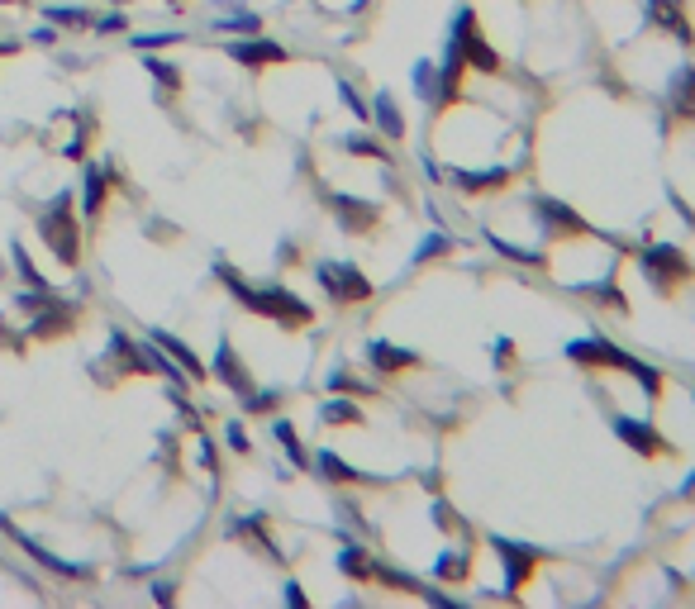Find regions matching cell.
Returning a JSON list of instances; mask_svg holds the SVG:
<instances>
[{
    "label": "cell",
    "mask_w": 695,
    "mask_h": 609,
    "mask_svg": "<svg viewBox=\"0 0 695 609\" xmlns=\"http://www.w3.org/2000/svg\"><path fill=\"white\" fill-rule=\"evenodd\" d=\"M277 405H281L277 391H248V395H243V410H248V414H271Z\"/></svg>",
    "instance_id": "31"
},
{
    "label": "cell",
    "mask_w": 695,
    "mask_h": 609,
    "mask_svg": "<svg viewBox=\"0 0 695 609\" xmlns=\"http://www.w3.org/2000/svg\"><path fill=\"white\" fill-rule=\"evenodd\" d=\"M462 191H491V186H510V167H491V172H453Z\"/></svg>",
    "instance_id": "18"
},
{
    "label": "cell",
    "mask_w": 695,
    "mask_h": 609,
    "mask_svg": "<svg viewBox=\"0 0 695 609\" xmlns=\"http://www.w3.org/2000/svg\"><path fill=\"white\" fill-rule=\"evenodd\" d=\"M367 362L376 367V371H405V367H414V352H405V348H391V343H367Z\"/></svg>",
    "instance_id": "14"
},
{
    "label": "cell",
    "mask_w": 695,
    "mask_h": 609,
    "mask_svg": "<svg viewBox=\"0 0 695 609\" xmlns=\"http://www.w3.org/2000/svg\"><path fill=\"white\" fill-rule=\"evenodd\" d=\"M271 438L286 448V457H291V467H310V457H305V448H301V438H296V429L286 424V419H271Z\"/></svg>",
    "instance_id": "19"
},
{
    "label": "cell",
    "mask_w": 695,
    "mask_h": 609,
    "mask_svg": "<svg viewBox=\"0 0 695 609\" xmlns=\"http://www.w3.org/2000/svg\"><path fill=\"white\" fill-rule=\"evenodd\" d=\"M510 352H515L510 339H500V343H496V362H510Z\"/></svg>",
    "instance_id": "40"
},
{
    "label": "cell",
    "mask_w": 695,
    "mask_h": 609,
    "mask_svg": "<svg viewBox=\"0 0 695 609\" xmlns=\"http://www.w3.org/2000/svg\"><path fill=\"white\" fill-rule=\"evenodd\" d=\"M681 495H686V500H695V476H690L686 486H681Z\"/></svg>",
    "instance_id": "41"
},
{
    "label": "cell",
    "mask_w": 695,
    "mask_h": 609,
    "mask_svg": "<svg viewBox=\"0 0 695 609\" xmlns=\"http://www.w3.org/2000/svg\"><path fill=\"white\" fill-rule=\"evenodd\" d=\"M343 148L357 153V157H376V162H386V148H382V143H376L372 134H353V138H343Z\"/></svg>",
    "instance_id": "30"
},
{
    "label": "cell",
    "mask_w": 695,
    "mask_h": 609,
    "mask_svg": "<svg viewBox=\"0 0 695 609\" xmlns=\"http://www.w3.org/2000/svg\"><path fill=\"white\" fill-rule=\"evenodd\" d=\"M215 29H224V34H262V19L248 15V10H234V15L215 19Z\"/></svg>",
    "instance_id": "26"
},
{
    "label": "cell",
    "mask_w": 695,
    "mask_h": 609,
    "mask_svg": "<svg viewBox=\"0 0 695 609\" xmlns=\"http://www.w3.org/2000/svg\"><path fill=\"white\" fill-rule=\"evenodd\" d=\"M372 119L382 124V134H386V138H405V119H400V105H395L391 91H382V96L372 100Z\"/></svg>",
    "instance_id": "15"
},
{
    "label": "cell",
    "mask_w": 695,
    "mask_h": 609,
    "mask_svg": "<svg viewBox=\"0 0 695 609\" xmlns=\"http://www.w3.org/2000/svg\"><path fill=\"white\" fill-rule=\"evenodd\" d=\"M196 462L205 472H215V448H210V438L205 433H196Z\"/></svg>",
    "instance_id": "36"
},
{
    "label": "cell",
    "mask_w": 695,
    "mask_h": 609,
    "mask_svg": "<svg viewBox=\"0 0 695 609\" xmlns=\"http://www.w3.org/2000/svg\"><path fill=\"white\" fill-rule=\"evenodd\" d=\"M143 67H148V76L158 81L162 91H177V86H181V72L172 67V62H162V57H153V53H143Z\"/></svg>",
    "instance_id": "24"
},
{
    "label": "cell",
    "mask_w": 695,
    "mask_h": 609,
    "mask_svg": "<svg viewBox=\"0 0 695 609\" xmlns=\"http://www.w3.org/2000/svg\"><path fill=\"white\" fill-rule=\"evenodd\" d=\"M91 29L96 34H119V29H129V19H124V10H115V15H100Z\"/></svg>",
    "instance_id": "34"
},
{
    "label": "cell",
    "mask_w": 695,
    "mask_h": 609,
    "mask_svg": "<svg viewBox=\"0 0 695 609\" xmlns=\"http://www.w3.org/2000/svg\"><path fill=\"white\" fill-rule=\"evenodd\" d=\"M314 462H320V472H324L329 481H339V486H353V481H363V472L348 467L339 452H314Z\"/></svg>",
    "instance_id": "20"
},
{
    "label": "cell",
    "mask_w": 695,
    "mask_h": 609,
    "mask_svg": "<svg viewBox=\"0 0 695 609\" xmlns=\"http://www.w3.org/2000/svg\"><path fill=\"white\" fill-rule=\"evenodd\" d=\"M38 234H44V243L67 267L81 262V224H77V196L72 191H57L44 205V215H38Z\"/></svg>",
    "instance_id": "2"
},
{
    "label": "cell",
    "mask_w": 695,
    "mask_h": 609,
    "mask_svg": "<svg viewBox=\"0 0 695 609\" xmlns=\"http://www.w3.org/2000/svg\"><path fill=\"white\" fill-rule=\"evenodd\" d=\"M339 96H343V105L353 110V119H372V105H367L363 96H357V91L348 86V81H339Z\"/></svg>",
    "instance_id": "33"
},
{
    "label": "cell",
    "mask_w": 695,
    "mask_h": 609,
    "mask_svg": "<svg viewBox=\"0 0 695 609\" xmlns=\"http://www.w3.org/2000/svg\"><path fill=\"white\" fill-rule=\"evenodd\" d=\"M467 566H472L467 553H444V557L434 562V576H444V581H462V576H467Z\"/></svg>",
    "instance_id": "27"
},
{
    "label": "cell",
    "mask_w": 695,
    "mask_h": 609,
    "mask_svg": "<svg viewBox=\"0 0 695 609\" xmlns=\"http://www.w3.org/2000/svg\"><path fill=\"white\" fill-rule=\"evenodd\" d=\"M148 343L172 357V362L186 371V381H191V386L205 381V362H200V357H196L191 348H186V339H177V333H167V329H148Z\"/></svg>",
    "instance_id": "8"
},
{
    "label": "cell",
    "mask_w": 695,
    "mask_h": 609,
    "mask_svg": "<svg viewBox=\"0 0 695 609\" xmlns=\"http://www.w3.org/2000/svg\"><path fill=\"white\" fill-rule=\"evenodd\" d=\"M329 391H367V386H363V381H353L348 371H333V376H329Z\"/></svg>",
    "instance_id": "37"
},
{
    "label": "cell",
    "mask_w": 695,
    "mask_h": 609,
    "mask_svg": "<svg viewBox=\"0 0 695 609\" xmlns=\"http://www.w3.org/2000/svg\"><path fill=\"white\" fill-rule=\"evenodd\" d=\"M224 438H229V448H234V452H248V448H252V443H248V429L239 424V419L224 429Z\"/></svg>",
    "instance_id": "35"
},
{
    "label": "cell",
    "mask_w": 695,
    "mask_h": 609,
    "mask_svg": "<svg viewBox=\"0 0 695 609\" xmlns=\"http://www.w3.org/2000/svg\"><path fill=\"white\" fill-rule=\"evenodd\" d=\"M172 595H177V591H172V585H167V581H153V600H162V604H172Z\"/></svg>",
    "instance_id": "39"
},
{
    "label": "cell",
    "mask_w": 695,
    "mask_h": 609,
    "mask_svg": "<svg viewBox=\"0 0 695 609\" xmlns=\"http://www.w3.org/2000/svg\"><path fill=\"white\" fill-rule=\"evenodd\" d=\"M172 5H177V0H172Z\"/></svg>",
    "instance_id": "42"
},
{
    "label": "cell",
    "mask_w": 695,
    "mask_h": 609,
    "mask_svg": "<svg viewBox=\"0 0 695 609\" xmlns=\"http://www.w3.org/2000/svg\"><path fill=\"white\" fill-rule=\"evenodd\" d=\"M44 15H48V25H67V29H87V25H91L87 5H53V10H44Z\"/></svg>",
    "instance_id": "25"
},
{
    "label": "cell",
    "mask_w": 695,
    "mask_h": 609,
    "mask_svg": "<svg viewBox=\"0 0 695 609\" xmlns=\"http://www.w3.org/2000/svg\"><path fill=\"white\" fill-rule=\"evenodd\" d=\"M229 57H234L239 67H271V62H286V48L271 44V38L248 34L243 44H229Z\"/></svg>",
    "instance_id": "9"
},
{
    "label": "cell",
    "mask_w": 695,
    "mask_h": 609,
    "mask_svg": "<svg viewBox=\"0 0 695 609\" xmlns=\"http://www.w3.org/2000/svg\"><path fill=\"white\" fill-rule=\"evenodd\" d=\"M0 529H5V533H10V538H15V543H19V548H25V553H29V557H34L38 566H48V572H53V576H62V581H87V576H91V566H77V562H67V557H57V553H48V548H44V543H34V538H29L25 529H15V523H10L5 514H0Z\"/></svg>",
    "instance_id": "4"
},
{
    "label": "cell",
    "mask_w": 695,
    "mask_h": 609,
    "mask_svg": "<svg viewBox=\"0 0 695 609\" xmlns=\"http://www.w3.org/2000/svg\"><path fill=\"white\" fill-rule=\"evenodd\" d=\"M329 205H333V215L343 219V228H348V234H367V228L376 224V205H367V200H353V196H329Z\"/></svg>",
    "instance_id": "12"
},
{
    "label": "cell",
    "mask_w": 695,
    "mask_h": 609,
    "mask_svg": "<svg viewBox=\"0 0 695 609\" xmlns=\"http://www.w3.org/2000/svg\"><path fill=\"white\" fill-rule=\"evenodd\" d=\"M538 215H543L547 228H557V224H562V234H586V219H577L572 209L557 205V200H538Z\"/></svg>",
    "instance_id": "17"
},
{
    "label": "cell",
    "mask_w": 695,
    "mask_h": 609,
    "mask_svg": "<svg viewBox=\"0 0 695 609\" xmlns=\"http://www.w3.org/2000/svg\"><path fill=\"white\" fill-rule=\"evenodd\" d=\"M110 186H119V172H115V162H105V167H87V177H81V215L96 219L100 209H105V196H110Z\"/></svg>",
    "instance_id": "7"
},
{
    "label": "cell",
    "mask_w": 695,
    "mask_h": 609,
    "mask_svg": "<svg viewBox=\"0 0 695 609\" xmlns=\"http://www.w3.org/2000/svg\"><path fill=\"white\" fill-rule=\"evenodd\" d=\"M609 424H615V433H619V438H624V443L634 448V452H643V457H658V452H667L662 433H658V429H648L643 419H624V414H615Z\"/></svg>",
    "instance_id": "10"
},
{
    "label": "cell",
    "mask_w": 695,
    "mask_h": 609,
    "mask_svg": "<svg viewBox=\"0 0 695 609\" xmlns=\"http://www.w3.org/2000/svg\"><path fill=\"white\" fill-rule=\"evenodd\" d=\"M643 271H648V281L652 286H671V281H681L686 277V253L681 248H671V243H652V248H643Z\"/></svg>",
    "instance_id": "6"
},
{
    "label": "cell",
    "mask_w": 695,
    "mask_h": 609,
    "mask_svg": "<svg viewBox=\"0 0 695 609\" xmlns=\"http://www.w3.org/2000/svg\"><path fill=\"white\" fill-rule=\"evenodd\" d=\"M414 96L438 105V67L434 62H414Z\"/></svg>",
    "instance_id": "23"
},
{
    "label": "cell",
    "mask_w": 695,
    "mask_h": 609,
    "mask_svg": "<svg viewBox=\"0 0 695 609\" xmlns=\"http://www.w3.org/2000/svg\"><path fill=\"white\" fill-rule=\"evenodd\" d=\"M339 572H343V576H353V581H367V576H372V557H367V548H357V543H348V548L339 553Z\"/></svg>",
    "instance_id": "21"
},
{
    "label": "cell",
    "mask_w": 695,
    "mask_h": 609,
    "mask_svg": "<svg viewBox=\"0 0 695 609\" xmlns=\"http://www.w3.org/2000/svg\"><path fill=\"white\" fill-rule=\"evenodd\" d=\"M320 419H324V424H357V419H363V410H357L353 401H329V405L320 410Z\"/></svg>",
    "instance_id": "28"
},
{
    "label": "cell",
    "mask_w": 695,
    "mask_h": 609,
    "mask_svg": "<svg viewBox=\"0 0 695 609\" xmlns=\"http://www.w3.org/2000/svg\"><path fill=\"white\" fill-rule=\"evenodd\" d=\"M448 248H453V239H448V234H429L424 243H419V253H414V267H424L429 258H444Z\"/></svg>",
    "instance_id": "32"
},
{
    "label": "cell",
    "mask_w": 695,
    "mask_h": 609,
    "mask_svg": "<svg viewBox=\"0 0 695 609\" xmlns=\"http://www.w3.org/2000/svg\"><path fill=\"white\" fill-rule=\"evenodd\" d=\"M186 34H177V29H162V34H138V38H129V44L138 48V53H153V48H172V44H181Z\"/></svg>",
    "instance_id": "29"
},
{
    "label": "cell",
    "mask_w": 695,
    "mask_h": 609,
    "mask_svg": "<svg viewBox=\"0 0 695 609\" xmlns=\"http://www.w3.org/2000/svg\"><path fill=\"white\" fill-rule=\"evenodd\" d=\"M491 548L500 553L505 562V595H515L519 591V581H529V572L543 562L538 548H529V543H510V538H491Z\"/></svg>",
    "instance_id": "5"
},
{
    "label": "cell",
    "mask_w": 695,
    "mask_h": 609,
    "mask_svg": "<svg viewBox=\"0 0 695 609\" xmlns=\"http://www.w3.org/2000/svg\"><path fill=\"white\" fill-rule=\"evenodd\" d=\"M215 376H220L229 391H239V395L252 391V376L243 371V362H239V352L229 348V339H220V348H215Z\"/></svg>",
    "instance_id": "11"
},
{
    "label": "cell",
    "mask_w": 695,
    "mask_h": 609,
    "mask_svg": "<svg viewBox=\"0 0 695 609\" xmlns=\"http://www.w3.org/2000/svg\"><path fill=\"white\" fill-rule=\"evenodd\" d=\"M281 595H286V604H310V595L301 591L296 581H286V585H281Z\"/></svg>",
    "instance_id": "38"
},
{
    "label": "cell",
    "mask_w": 695,
    "mask_h": 609,
    "mask_svg": "<svg viewBox=\"0 0 695 609\" xmlns=\"http://www.w3.org/2000/svg\"><path fill=\"white\" fill-rule=\"evenodd\" d=\"M215 277L229 286V296H234L239 305H248L252 314H267V320H277L286 329L310 324V314H314L296 290H286V286H248L239 271H229V262H215Z\"/></svg>",
    "instance_id": "1"
},
{
    "label": "cell",
    "mask_w": 695,
    "mask_h": 609,
    "mask_svg": "<svg viewBox=\"0 0 695 609\" xmlns=\"http://www.w3.org/2000/svg\"><path fill=\"white\" fill-rule=\"evenodd\" d=\"M314 281H320L329 290V300H339V305H357V300L372 296V281L353 262H320L314 267Z\"/></svg>",
    "instance_id": "3"
},
{
    "label": "cell",
    "mask_w": 695,
    "mask_h": 609,
    "mask_svg": "<svg viewBox=\"0 0 695 609\" xmlns=\"http://www.w3.org/2000/svg\"><path fill=\"white\" fill-rule=\"evenodd\" d=\"M10 258H15V271L29 281V290H53V286H48V277H44V271L34 267V258L25 253V243H10Z\"/></svg>",
    "instance_id": "22"
},
{
    "label": "cell",
    "mask_w": 695,
    "mask_h": 609,
    "mask_svg": "<svg viewBox=\"0 0 695 609\" xmlns=\"http://www.w3.org/2000/svg\"><path fill=\"white\" fill-rule=\"evenodd\" d=\"M671 110L695 119V67H681L677 76H671Z\"/></svg>",
    "instance_id": "16"
},
{
    "label": "cell",
    "mask_w": 695,
    "mask_h": 609,
    "mask_svg": "<svg viewBox=\"0 0 695 609\" xmlns=\"http://www.w3.org/2000/svg\"><path fill=\"white\" fill-rule=\"evenodd\" d=\"M67 329H72V305L53 300L48 310H38V320H34V329H29V333H34V339H44V343H48V339H57V333H67Z\"/></svg>",
    "instance_id": "13"
}]
</instances>
